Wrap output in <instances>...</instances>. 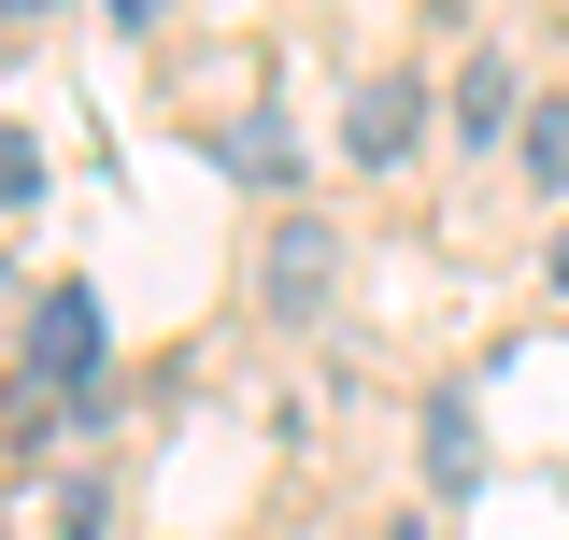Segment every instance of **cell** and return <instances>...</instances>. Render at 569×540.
<instances>
[{"instance_id":"obj_1","label":"cell","mask_w":569,"mask_h":540,"mask_svg":"<svg viewBox=\"0 0 569 540\" xmlns=\"http://www.w3.org/2000/svg\"><path fill=\"white\" fill-rule=\"evenodd\" d=\"M29 384H43V399H86V384H100V299H86V284H43V299H29Z\"/></svg>"},{"instance_id":"obj_2","label":"cell","mask_w":569,"mask_h":540,"mask_svg":"<svg viewBox=\"0 0 569 540\" xmlns=\"http://www.w3.org/2000/svg\"><path fill=\"white\" fill-rule=\"evenodd\" d=\"M328 284H342V228L328 213H284L271 242H257V299L271 313H328Z\"/></svg>"},{"instance_id":"obj_3","label":"cell","mask_w":569,"mask_h":540,"mask_svg":"<svg viewBox=\"0 0 569 540\" xmlns=\"http://www.w3.org/2000/svg\"><path fill=\"white\" fill-rule=\"evenodd\" d=\"M342 142H356V157H370V171H399V157H413V142H427V86H413V71H399V86H356V114H342Z\"/></svg>"},{"instance_id":"obj_4","label":"cell","mask_w":569,"mask_h":540,"mask_svg":"<svg viewBox=\"0 0 569 540\" xmlns=\"http://www.w3.org/2000/svg\"><path fill=\"white\" fill-rule=\"evenodd\" d=\"M427 483H441V498L485 483V427H470V399H427Z\"/></svg>"},{"instance_id":"obj_5","label":"cell","mask_w":569,"mask_h":540,"mask_svg":"<svg viewBox=\"0 0 569 540\" xmlns=\"http://www.w3.org/2000/svg\"><path fill=\"white\" fill-rule=\"evenodd\" d=\"M456 142H512V58H470V71H456Z\"/></svg>"},{"instance_id":"obj_6","label":"cell","mask_w":569,"mask_h":540,"mask_svg":"<svg viewBox=\"0 0 569 540\" xmlns=\"http://www.w3.org/2000/svg\"><path fill=\"white\" fill-rule=\"evenodd\" d=\"M100 512H114V483H100V470H71L58 498H43V527H58V540H100Z\"/></svg>"},{"instance_id":"obj_7","label":"cell","mask_w":569,"mask_h":540,"mask_svg":"<svg viewBox=\"0 0 569 540\" xmlns=\"http://www.w3.org/2000/svg\"><path fill=\"white\" fill-rule=\"evenodd\" d=\"M527 186H556V200H569V100L527 114Z\"/></svg>"},{"instance_id":"obj_8","label":"cell","mask_w":569,"mask_h":540,"mask_svg":"<svg viewBox=\"0 0 569 540\" xmlns=\"http://www.w3.org/2000/svg\"><path fill=\"white\" fill-rule=\"evenodd\" d=\"M29 186H43V157H29V142L0 129V200H29Z\"/></svg>"},{"instance_id":"obj_9","label":"cell","mask_w":569,"mask_h":540,"mask_svg":"<svg viewBox=\"0 0 569 540\" xmlns=\"http://www.w3.org/2000/svg\"><path fill=\"white\" fill-rule=\"evenodd\" d=\"M100 14H114V29H157V14H171V0H100Z\"/></svg>"},{"instance_id":"obj_10","label":"cell","mask_w":569,"mask_h":540,"mask_svg":"<svg viewBox=\"0 0 569 540\" xmlns=\"http://www.w3.org/2000/svg\"><path fill=\"white\" fill-rule=\"evenodd\" d=\"M556 284H569V228H556Z\"/></svg>"},{"instance_id":"obj_11","label":"cell","mask_w":569,"mask_h":540,"mask_svg":"<svg viewBox=\"0 0 569 540\" xmlns=\"http://www.w3.org/2000/svg\"><path fill=\"white\" fill-rule=\"evenodd\" d=\"M0 14H43V0H0Z\"/></svg>"}]
</instances>
